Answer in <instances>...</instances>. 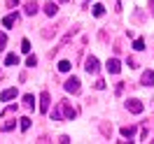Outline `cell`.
Returning <instances> with one entry per match:
<instances>
[{
    "label": "cell",
    "instance_id": "1",
    "mask_svg": "<svg viewBox=\"0 0 154 144\" xmlns=\"http://www.w3.org/2000/svg\"><path fill=\"white\" fill-rule=\"evenodd\" d=\"M63 88H66L68 93H72V96H77V93L82 91V86H79V79H77V77H70V79H66Z\"/></svg>",
    "mask_w": 154,
    "mask_h": 144
},
{
    "label": "cell",
    "instance_id": "2",
    "mask_svg": "<svg viewBox=\"0 0 154 144\" xmlns=\"http://www.w3.org/2000/svg\"><path fill=\"white\" fill-rule=\"evenodd\" d=\"M126 109H128L131 114H140V112H143L145 107H143V102H140L138 98H131V100L126 102Z\"/></svg>",
    "mask_w": 154,
    "mask_h": 144
},
{
    "label": "cell",
    "instance_id": "3",
    "mask_svg": "<svg viewBox=\"0 0 154 144\" xmlns=\"http://www.w3.org/2000/svg\"><path fill=\"white\" fill-rule=\"evenodd\" d=\"M84 70H87L89 75H96V72H98V58L96 56H89L87 60H84Z\"/></svg>",
    "mask_w": 154,
    "mask_h": 144
},
{
    "label": "cell",
    "instance_id": "4",
    "mask_svg": "<svg viewBox=\"0 0 154 144\" xmlns=\"http://www.w3.org/2000/svg\"><path fill=\"white\" fill-rule=\"evenodd\" d=\"M105 70L110 72V75H119V70H122V63L117 60V58H110L105 63Z\"/></svg>",
    "mask_w": 154,
    "mask_h": 144
},
{
    "label": "cell",
    "instance_id": "5",
    "mask_svg": "<svg viewBox=\"0 0 154 144\" xmlns=\"http://www.w3.org/2000/svg\"><path fill=\"white\" fill-rule=\"evenodd\" d=\"M49 102H51L49 93H47V91H42V93H40V112H42V114L49 112Z\"/></svg>",
    "mask_w": 154,
    "mask_h": 144
},
{
    "label": "cell",
    "instance_id": "6",
    "mask_svg": "<svg viewBox=\"0 0 154 144\" xmlns=\"http://www.w3.org/2000/svg\"><path fill=\"white\" fill-rule=\"evenodd\" d=\"M143 86H154V70H145L143 72Z\"/></svg>",
    "mask_w": 154,
    "mask_h": 144
},
{
    "label": "cell",
    "instance_id": "7",
    "mask_svg": "<svg viewBox=\"0 0 154 144\" xmlns=\"http://www.w3.org/2000/svg\"><path fill=\"white\" fill-rule=\"evenodd\" d=\"M17 21H19V14L14 12V14H10V16H5V19H2V26H5V28H12Z\"/></svg>",
    "mask_w": 154,
    "mask_h": 144
},
{
    "label": "cell",
    "instance_id": "8",
    "mask_svg": "<svg viewBox=\"0 0 154 144\" xmlns=\"http://www.w3.org/2000/svg\"><path fill=\"white\" fill-rule=\"evenodd\" d=\"M14 98H17V88H7V91H2L0 100H2V102H7V100H14Z\"/></svg>",
    "mask_w": 154,
    "mask_h": 144
},
{
    "label": "cell",
    "instance_id": "9",
    "mask_svg": "<svg viewBox=\"0 0 154 144\" xmlns=\"http://www.w3.org/2000/svg\"><path fill=\"white\" fill-rule=\"evenodd\" d=\"M26 14H28V16H35V14H38L40 12V7H38V2H26Z\"/></svg>",
    "mask_w": 154,
    "mask_h": 144
},
{
    "label": "cell",
    "instance_id": "10",
    "mask_svg": "<svg viewBox=\"0 0 154 144\" xmlns=\"http://www.w3.org/2000/svg\"><path fill=\"white\" fill-rule=\"evenodd\" d=\"M56 12H58L56 2H47V5H45V14H47V16H56Z\"/></svg>",
    "mask_w": 154,
    "mask_h": 144
},
{
    "label": "cell",
    "instance_id": "11",
    "mask_svg": "<svg viewBox=\"0 0 154 144\" xmlns=\"http://www.w3.org/2000/svg\"><path fill=\"white\" fill-rule=\"evenodd\" d=\"M61 109L66 112V116H68V119H75V116H77V112H75V109H72L70 105H68V102H63V100H61Z\"/></svg>",
    "mask_w": 154,
    "mask_h": 144
},
{
    "label": "cell",
    "instance_id": "12",
    "mask_svg": "<svg viewBox=\"0 0 154 144\" xmlns=\"http://www.w3.org/2000/svg\"><path fill=\"white\" fill-rule=\"evenodd\" d=\"M133 135H135V128H133V125H124V128H122V137H128V140H131Z\"/></svg>",
    "mask_w": 154,
    "mask_h": 144
},
{
    "label": "cell",
    "instance_id": "13",
    "mask_svg": "<svg viewBox=\"0 0 154 144\" xmlns=\"http://www.w3.org/2000/svg\"><path fill=\"white\" fill-rule=\"evenodd\" d=\"M5 65H19V56H17V54H7V58H5Z\"/></svg>",
    "mask_w": 154,
    "mask_h": 144
},
{
    "label": "cell",
    "instance_id": "14",
    "mask_svg": "<svg viewBox=\"0 0 154 144\" xmlns=\"http://www.w3.org/2000/svg\"><path fill=\"white\" fill-rule=\"evenodd\" d=\"M23 105H26V109H35V98L33 96H23Z\"/></svg>",
    "mask_w": 154,
    "mask_h": 144
},
{
    "label": "cell",
    "instance_id": "15",
    "mask_svg": "<svg viewBox=\"0 0 154 144\" xmlns=\"http://www.w3.org/2000/svg\"><path fill=\"white\" fill-rule=\"evenodd\" d=\"M70 60H61V63H58V70H61V72H70Z\"/></svg>",
    "mask_w": 154,
    "mask_h": 144
},
{
    "label": "cell",
    "instance_id": "16",
    "mask_svg": "<svg viewBox=\"0 0 154 144\" xmlns=\"http://www.w3.org/2000/svg\"><path fill=\"white\" fill-rule=\"evenodd\" d=\"M133 49H135V51H143V49H145V40H143V37H138V40L133 42Z\"/></svg>",
    "mask_w": 154,
    "mask_h": 144
},
{
    "label": "cell",
    "instance_id": "17",
    "mask_svg": "<svg viewBox=\"0 0 154 144\" xmlns=\"http://www.w3.org/2000/svg\"><path fill=\"white\" fill-rule=\"evenodd\" d=\"M105 14V7L103 5H94V16H103Z\"/></svg>",
    "mask_w": 154,
    "mask_h": 144
},
{
    "label": "cell",
    "instance_id": "18",
    "mask_svg": "<svg viewBox=\"0 0 154 144\" xmlns=\"http://www.w3.org/2000/svg\"><path fill=\"white\" fill-rule=\"evenodd\" d=\"M19 121H21V130H28L30 128V119L28 116H23V119H19Z\"/></svg>",
    "mask_w": 154,
    "mask_h": 144
},
{
    "label": "cell",
    "instance_id": "19",
    "mask_svg": "<svg viewBox=\"0 0 154 144\" xmlns=\"http://www.w3.org/2000/svg\"><path fill=\"white\" fill-rule=\"evenodd\" d=\"M51 119H54V121H61V102H58V107L51 112Z\"/></svg>",
    "mask_w": 154,
    "mask_h": 144
},
{
    "label": "cell",
    "instance_id": "20",
    "mask_svg": "<svg viewBox=\"0 0 154 144\" xmlns=\"http://www.w3.org/2000/svg\"><path fill=\"white\" fill-rule=\"evenodd\" d=\"M21 51H26V54L30 51V42L28 40H21Z\"/></svg>",
    "mask_w": 154,
    "mask_h": 144
},
{
    "label": "cell",
    "instance_id": "21",
    "mask_svg": "<svg viewBox=\"0 0 154 144\" xmlns=\"http://www.w3.org/2000/svg\"><path fill=\"white\" fill-rule=\"evenodd\" d=\"M14 125H17V121H7V123L2 125V130H5V133H10V130L14 128Z\"/></svg>",
    "mask_w": 154,
    "mask_h": 144
},
{
    "label": "cell",
    "instance_id": "22",
    "mask_svg": "<svg viewBox=\"0 0 154 144\" xmlns=\"http://www.w3.org/2000/svg\"><path fill=\"white\" fill-rule=\"evenodd\" d=\"M38 65V56H28V67H35Z\"/></svg>",
    "mask_w": 154,
    "mask_h": 144
},
{
    "label": "cell",
    "instance_id": "23",
    "mask_svg": "<svg viewBox=\"0 0 154 144\" xmlns=\"http://www.w3.org/2000/svg\"><path fill=\"white\" fill-rule=\"evenodd\" d=\"M5 44H7V35L0 33V49H5Z\"/></svg>",
    "mask_w": 154,
    "mask_h": 144
},
{
    "label": "cell",
    "instance_id": "24",
    "mask_svg": "<svg viewBox=\"0 0 154 144\" xmlns=\"http://www.w3.org/2000/svg\"><path fill=\"white\" fill-rule=\"evenodd\" d=\"M94 86H96L98 91H103V88H105V81H103V79H98V81H96V84H94Z\"/></svg>",
    "mask_w": 154,
    "mask_h": 144
},
{
    "label": "cell",
    "instance_id": "25",
    "mask_svg": "<svg viewBox=\"0 0 154 144\" xmlns=\"http://www.w3.org/2000/svg\"><path fill=\"white\" fill-rule=\"evenodd\" d=\"M7 7H10V10L12 7H19V0H7Z\"/></svg>",
    "mask_w": 154,
    "mask_h": 144
},
{
    "label": "cell",
    "instance_id": "26",
    "mask_svg": "<svg viewBox=\"0 0 154 144\" xmlns=\"http://www.w3.org/2000/svg\"><path fill=\"white\" fill-rule=\"evenodd\" d=\"M147 135H149V133H147V128H143V130H140V137H143L145 142H147Z\"/></svg>",
    "mask_w": 154,
    "mask_h": 144
},
{
    "label": "cell",
    "instance_id": "27",
    "mask_svg": "<svg viewBox=\"0 0 154 144\" xmlns=\"http://www.w3.org/2000/svg\"><path fill=\"white\" fill-rule=\"evenodd\" d=\"M149 12H152V16H154V0H149Z\"/></svg>",
    "mask_w": 154,
    "mask_h": 144
},
{
    "label": "cell",
    "instance_id": "28",
    "mask_svg": "<svg viewBox=\"0 0 154 144\" xmlns=\"http://www.w3.org/2000/svg\"><path fill=\"white\" fill-rule=\"evenodd\" d=\"M61 2H68V0H61Z\"/></svg>",
    "mask_w": 154,
    "mask_h": 144
}]
</instances>
